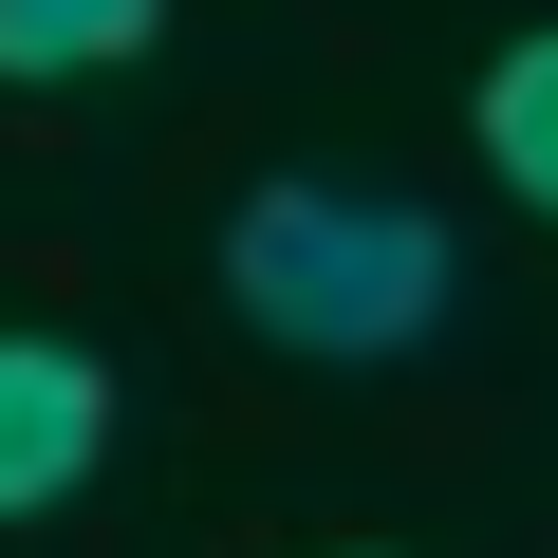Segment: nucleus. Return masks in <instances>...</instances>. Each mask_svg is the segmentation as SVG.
I'll use <instances>...</instances> for the list:
<instances>
[{
  "label": "nucleus",
  "instance_id": "obj_1",
  "mask_svg": "<svg viewBox=\"0 0 558 558\" xmlns=\"http://www.w3.org/2000/svg\"><path fill=\"white\" fill-rule=\"evenodd\" d=\"M447 223L410 205V186H336V168H279V186H242V223H223V299L279 336V354H317V373H373V354H410V336H447Z\"/></svg>",
  "mask_w": 558,
  "mask_h": 558
},
{
  "label": "nucleus",
  "instance_id": "obj_2",
  "mask_svg": "<svg viewBox=\"0 0 558 558\" xmlns=\"http://www.w3.org/2000/svg\"><path fill=\"white\" fill-rule=\"evenodd\" d=\"M112 447V373L75 336H0V521H57Z\"/></svg>",
  "mask_w": 558,
  "mask_h": 558
},
{
  "label": "nucleus",
  "instance_id": "obj_3",
  "mask_svg": "<svg viewBox=\"0 0 558 558\" xmlns=\"http://www.w3.org/2000/svg\"><path fill=\"white\" fill-rule=\"evenodd\" d=\"M168 38V0H0V94H75Z\"/></svg>",
  "mask_w": 558,
  "mask_h": 558
},
{
  "label": "nucleus",
  "instance_id": "obj_4",
  "mask_svg": "<svg viewBox=\"0 0 558 558\" xmlns=\"http://www.w3.org/2000/svg\"><path fill=\"white\" fill-rule=\"evenodd\" d=\"M484 168H502V186H521V205L558 223V20L484 57Z\"/></svg>",
  "mask_w": 558,
  "mask_h": 558
}]
</instances>
